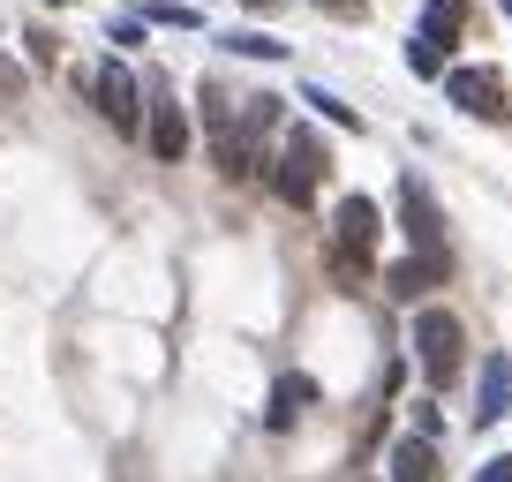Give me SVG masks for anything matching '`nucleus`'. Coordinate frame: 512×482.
I'll list each match as a JSON object with an SVG mask.
<instances>
[{
    "label": "nucleus",
    "mask_w": 512,
    "mask_h": 482,
    "mask_svg": "<svg viewBox=\"0 0 512 482\" xmlns=\"http://www.w3.org/2000/svg\"><path fill=\"white\" fill-rule=\"evenodd\" d=\"M377 241H384V211L369 204V196H347V204L332 211V264H339V279H369Z\"/></svg>",
    "instance_id": "nucleus-1"
},
{
    "label": "nucleus",
    "mask_w": 512,
    "mask_h": 482,
    "mask_svg": "<svg viewBox=\"0 0 512 482\" xmlns=\"http://www.w3.org/2000/svg\"><path fill=\"white\" fill-rule=\"evenodd\" d=\"M415 362H422V377H430L437 392L467 370V339H460V324H452L445 309H422L415 317Z\"/></svg>",
    "instance_id": "nucleus-2"
},
{
    "label": "nucleus",
    "mask_w": 512,
    "mask_h": 482,
    "mask_svg": "<svg viewBox=\"0 0 512 482\" xmlns=\"http://www.w3.org/2000/svg\"><path fill=\"white\" fill-rule=\"evenodd\" d=\"M324 136L317 129H294L287 136V151H279V174H272V189L287 196V204H317V181H324Z\"/></svg>",
    "instance_id": "nucleus-3"
},
{
    "label": "nucleus",
    "mask_w": 512,
    "mask_h": 482,
    "mask_svg": "<svg viewBox=\"0 0 512 482\" xmlns=\"http://www.w3.org/2000/svg\"><path fill=\"white\" fill-rule=\"evenodd\" d=\"M91 98H98V113H106L121 136H144V91H136V76H128V61H98L91 68Z\"/></svg>",
    "instance_id": "nucleus-4"
},
{
    "label": "nucleus",
    "mask_w": 512,
    "mask_h": 482,
    "mask_svg": "<svg viewBox=\"0 0 512 482\" xmlns=\"http://www.w3.org/2000/svg\"><path fill=\"white\" fill-rule=\"evenodd\" d=\"M445 98H452V106H467L475 121H505V113H512L505 68H452V76H445Z\"/></svg>",
    "instance_id": "nucleus-5"
},
{
    "label": "nucleus",
    "mask_w": 512,
    "mask_h": 482,
    "mask_svg": "<svg viewBox=\"0 0 512 482\" xmlns=\"http://www.w3.org/2000/svg\"><path fill=\"white\" fill-rule=\"evenodd\" d=\"M445 279H452L445 249H415V257H392V264H384V294H392V302H422V294L445 287Z\"/></svg>",
    "instance_id": "nucleus-6"
},
{
    "label": "nucleus",
    "mask_w": 512,
    "mask_h": 482,
    "mask_svg": "<svg viewBox=\"0 0 512 482\" xmlns=\"http://www.w3.org/2000/svg\"><path fill=\"white\" fill-rule=\"evenodd\" d=\"M400 219H407V241H415V249H445V219H437L430 189H422L415 174L400 181Z\"/></svg>",
    "instance_id": "nucleus-7"
},
{
    "label": "nucleus",
    "mask_w": 512,
    "mask_h": 482,
    "mask_svg": "<svg viewBox=\"0 0 512 482\" xmlns=\"http://www.w3.org/2000/svg\"><path fill=\"white\" fill-rule=\"evenodd\" d=\"M144 136H151V159H166V166H174L181 159V151H189V113H181L174 106V98H151V121H144Z\"/></svg>",
    "instance_id": "nucleus-8"
},
{
    "label": "nucleus",
    "mask_w": 512,
    "mask_h": 482,
    "mask_svg": "<svg viewBox=\"0 0 512 482\" xmlns=\"http://www.w3.org/2000/svg\"><path fill=\"white\" fill-rule=\"evenodd\" d=\"M392 482H437V445H430V430H415V437H400V445H392Z\"/></svg>",
    "instance_id": "nucleus-9"
},
{
    "label": "nucleus",
    "mask_w": 512,
    "mask_h": 482,
    "mask_svg": "<svg viewBox=\"0 0 512 482\" xmlns=\"http://www.w3.org/2000/svg\"><path fill=\"white\" fill-rule=\"evenodd\" d=\"M505 400H512V362H505V354H490V362H482V400H475V430H490V422L505 415Z\"/></svg>",
    "instance_id": "nucleus-10"
},
{
    "label": "nucleus",
    "mask_w": 512,
    "mask_h": 482,
    "mask_svg": "<svg viewBox=\"0 0 512 482\" xmlns=\"http://www.w3.org/2000/svg\"><path fill=\"white\" fill-rule=\"evenodd\" d=\"M302 400H309V377H279V385H272V407H264V422H272V430H287V422L302 415Z\"/></svg>",
    "instance_id": "nucleus-11"
},
{
    "label": "nucleus",
    "mask_w": 512,
    "mask_h": 482,
    "mask_svg": "<svg viewBox=\"0 0 512 482\" xmlns=\"http://www.w3.org/2000/svg\"><path fill=\"white\" fill-rule=\"evenodd\" d=\"M226 53H241V61H287V46H279L272 31H234V38H219Z\"/></svg>",
    "instance_id": "nucleus-12"
},
{
    "label": "nucleus",
    "mask_w": 512,
    "mask_h": 482,
    "mask_svg": "<svg viewBox=\"0 0 512 482\" xmlns=\"http://www.w3.org/2000/svg\"><path fill=\"white\" fill-rule=\"evenodd\" d=\"M460 23H467V8H460V0H430V16H422V31H430L437 46H452V38H460Z\"/></svg>",
    "instance_id": "nucleus-13"
},
{
    "label": "nucleus",
    "mask_w": 512,
    "mask_h": 482,
    "mask_svg": "<svg viewBox=\"0 0 512 482\" xmlns=\"http://www.w3.org/2000/svg\"><path fill=\"white\" fill-rule=\"evenodd\" d=\"M302 106H317L324 121H339V129H347V136H362V113H354V106H339V98L324 91V83H309V91H302Z\"/></svg>",
    "instance_id": "nucleus-14"
},
{
    "label": "nucleus",
    "mask_w": 512,
    "mask_h": 482,
    "mask_svg": "<svg viewBox=\"0 0 512 482\" xmlns=\"http://www.w3.org/2000/svg\"><path fill=\"white\" fill-rule=\"evenodd\" d=\"M407 68H415V76H445V53H437V38H430V31L407 38Z\"/></svg>",
    "instance_id": "nucleus-15"
},
{
    "label": "nucleus",
    "mask_w": 512,
    "mask_h": 482,
    "mask_svg": "<svg viewBox=\"0 0 512 482\" xmlns=\"http://www.w3.org/2000/svg\"><path fill=\"white\" fill-rule=\"evenodd\" d=\"M144 23H174V31H196L204 16H196V8H174V0H151V8H144Z\"/></svg>",
    "instance_id": "nucleus-16"
},
{
    "label": "nucleus",
    "mask_w": 512,
    "mask_h": 482,
    "mask_svg": "<svg viewBox=\"0 0 512 482\" xmlns=\"http://www.w3.org/2000/svg\"><path fill=\"white\" fill-rule=\"evenodd\" d=\"M475 482H512V452H505V460H482V475Z\"/></svg>",
    "instance_id": "nucleus-17"
},
{
    "label": "nucleus",
    "mask_w": 512,
    "mask_h": 482,
    "mask_svg": "<svg viewBox=\"0 0 512 482\" xmlns=\"http://www.w3.org/2000/svg\"><path fill=\"white\" fill-rule=\"evenodd\" d=\"M0 91H23V68L8 61V53H0Z\"/></svg>",
    "instance_id": "nucleus-18"
},
{
    "label": "nucleus",
    "mask_w": 512,
    "mask_h": 482,
    "mask_svg": "<svg viewBox=\"0 0 512 482\" xmlns=\"http://www.w3.org/2000/svg\"><path fill=\"white\" fill-rule=\"evenodd\" d=\"M317 8H332V16H362V0H317Z\"/></svg>",
    "instance_id": "nucleus-19"
},
{
    "label": "nucleus",
    "mask_w": 512,
    "mask_h": 482,
    "mask_svg": "<svg viewBox=\"0 0 512 482\" xmlns=\"http://www.w3.org/2000/svg\"><path fill=\"white\" fill-rule=\"evenodd\" d=\"M249 8H256V16H272V8H279V0H249Z\"/></svg>",
    "instance_id": "nucleus-20"
},
{
    "label": "nucleus",
    "mask_w": 512,
    "mask_h": 482,
    "mask_svg": "<svg viewBox=\"0 0 512 482\" xmlns=\"http://www.w3.org/2000/svg\"><path fill=\"white\" fill-rule=\"evenodd\" d=\"M46 8H68V0H46Z\"/></svg>",
    "instance_id": "nucleus-21"
}]
</instances>
